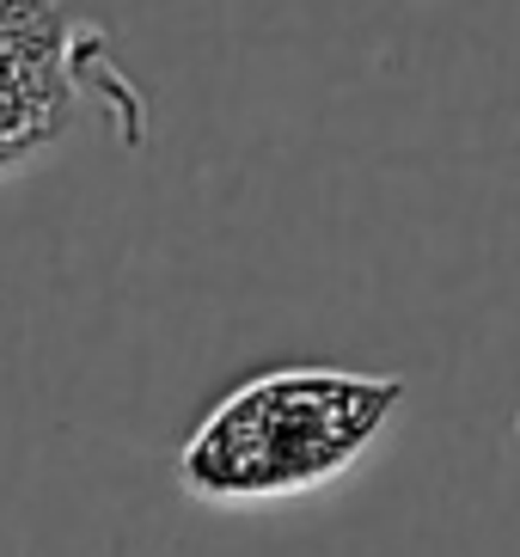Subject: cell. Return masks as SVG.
Instances as JSON below:
<instances>
[{"instance_id": "1", "label": "cell", "mask_w": 520, "mask_h": 557, "mask_svg": "<svg viewBox=\"0 0 520 557\" xmlns=\"http://www.w3.org/2000/svg\"><path fill=\"white\" fill-rule=\"evenodd\" d=\"M398 405H405L398 374L276 368L239 380L190 429L178 454V484L196 503H276L319 491L380 442Z\"/></svg>"}, {"instance_id": "2", "label": "cell", "mask_w": 520, "mask_h": 557, "mask_svg": "<svg viewBox=\"0 0 520 557\" xmlns=\"http://www.w3.org/2000/svg\"><path fill=\"white\" fill-rule=\"evenodd\" d=\"M98 92L123 116V141H141V92L111 62V37L62 13L55 0H0V172L44 153Z\"/></svg>"}, {"instance_id": "3", "label": "cell", "mask_w": 520, "mask_h": 557, "mask_svg": "<svg viewBox=\"0 0 520 557\" xmlns=\"http://www.w3.org/2000/svg\"><path fill=\"white\" fill-rule=\"evenodd\" d=\"M515 454H520V417H515Z\"/></svg>"}]
</instances>
